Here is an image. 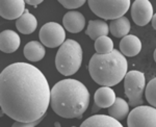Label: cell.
<instances>
[{
  "instance_id": "6da1fadb",
  "label": "cell",
  "mask_w": 156,
  "mask_h": 127,
  "mask_svg": "<svg viewBox=\"0 0 156 127\" xmlns=\"http://www.w3.org/2000/svg\"><path fill=\"white\" fill-rule=\"evenodd\" d=\"M51 100L48 80L37 67L15 63L0 75L1 110L18 122H34L44 118Z\"/></svg>"
},
{
  "instance_id": "7a4b0ae2",
  "label": "cell",
  "mask_w": 156,
  "mask_h": 127,
  "mask_svg": "<svg viewBox=\"0 0 156 127\" xmlns=\"http://www.w3.org/2000/svg\"><path fill=\"white\" fill-rule=\"evenodd\" d=\"M90 92L76 79L60 80L51 89L50 105L56 115L66 119H80L90 104Z\"/></svg>"
},
{
  "instance_id": "3957f363",
  "label": "cell",
  "mask_w": 156,
  "mask_h": 127,
  "mask_svg": "<svg viewBox=\"0 0 156 127\" xmlns=\"http://www.w3.org/2000/svg\"><path fill=\"white\" fill-rule=\"evenodd\" d=\"M128 63L119 50L108 54H94L89 63V72L95 82L102 87H114L127 74Z\"/></svg>"
},
{
  "instance_id": "277c9868",
  "label": "cell",
  "mask_w": 156,
  "mask_h": 127,
  "mask_svg": "<svg viewBox=\"0 0 156 127\" xmlns=\"http://www.w3.org/2000/svg\"><path fill=\"white\" fill-rule=\"evenodd\" d=\"M82 64V48L75 40H66L59 47L55 56V66L60 74L73 75L79 70Z\"/></svg>"
},
{
  "instance_id": "5b68a950",
  "label": "cell",
  "mask_w": 156,
  "mask_h": 127,
  "mask_svg": "<svg viewBox=\"0 0 156 127\" xmlns=\"http://www.w3.org/2000/svg\"><path fill=\"white\" fill-rule=\"evenodd\" d=\"M87 3L96 16L105 20L124 17L131 5L130 0H89Z\"/></svg>"
},
{
  "instance_id": "8992f818",
  "label": "cell",
  "mask_w": 156,
  "mask_h": 127,
  "mask_svg": "<svg viewBox=\"0 0 156 127\" xmlns=\"http://www.w3.org/2000/svg\"><path fill=\"white\" fill-rule=\"evenodd\" d=\"M146 88L144 73L140 71H129L124 78V90L129 105L136 107L143 104V93Z\"/></svg>"
},
{
  "instance_id": "52a82bcc",
  "label": "cell",
  "mask_w": 156,
  "mask_h": 127,
  "mask_svg": "<svg viewBox=\"0 0 156 127\" xmlns=\"http://www.w3.org/2000/svg\"><path fill=\"white\" fill-rule=\"evenodd\" d=\"M128 127H156V108L140 105L130 111L127 118Z\"/></svg>"
},
{
  "instance_id": "ba28073f",
  "label": "cell",
  "mask_w": 156,
  "mask_h": 127,
  "mask_svg": "<svg viewBox=\"0 0 156 127\" xmlns=\"http://www.w3.org/2000/svg\"><path fill=\"white\" fill-rule=\"evenodd\" d=\"M39 37L42 44L49 48L62 46L66 42L65 28L60 24L55 23V22H49L43 25L40 30Z\"/></svg>"
},
{
  "instance_id": "9c48e42d",
  "label": "cell",
  "mask_w": 156,
  "mask_h": 127,
  "mask_svg": "<svg viewBox=\"0 0 156 127\" xmlns=\"http://www.w3.org/2000/svg\"><path fill=\"white\" fill-rule=\"evenodd\" d=\"M153 6L148 0H135L131 5V17L135 24L138 26H145L152 21Z\"/></svg>"
},
{
  "instance_id": "30bf717a",
  "label": "cell",
  "mask_w": 156,
  "mask_h": 127,
  "mask_svg": "<svg viewBox=\"0 0 156 127\" xmlns=\"http://www.w3.org/2000/svg\"><path fill=\"white\" fill-rule=\"evenodd\" d=\"M24 0H1L0 1V15L6 20H18L25 13Z\"/></svg>"
},
{
  "instance_id": "8fae6325",
  "label": "cell",
  "mask_w": 156,
  "mask_h": 127,
  "mask_svg": "<svg viewBox=\"0 0 156 127\" xmlns=\"http://www.w3.org/2000/svg\"><path fill=\"white\" fill-rule=\"evenodd\" d=\"M62 24H64V28H66L69 32L77 34L84 28L85 18L79 12H68L62 18Z\"/></svg>"
},
{
  "instance_id": "7c38bea8",
  "label": "cell",
  "mask_w": 156,
  "mask_h": 127,
  "mask_svg": "<svg viewBox=\"0 0 156 127\" xmlns=\"http://www.w3.org/2000/svg\"><path fill=\"white\" fill-rule=\"evenodd\" d=\"M20 37L14 30H4L0 34V49L2 52L12 53L20 47Z\"/></svg>"
},
{
  "instance_id": "4fadbf2b",
  "label": "cell",
  "mask_w": 156,
  "mask_h": 127,
  "mask_svg": "<svg viewBox=\"0 0 156 127\" xmlns=\"http://www.w3.org/2000/svg\"><path fill=\"white\" fill-rule=\"evenodd\" d=\"M120 50L124 56H135L142 50V42L136 35L128 34L121 40Z\"/></svg>"
},
{
  "instance_id": "5bb4252c",
  "label": "cell",
  "mask_w": 156,
  "mask_h": 127,
  "mask_svg": "<svg viewBox=\"0 0 156 127\" xmlns=\"http://www.w3.org/2000/svg\"><path fill=\"white\" fill-rule=\"evenodd\" d=\"M80 127H124L120 121L106 115H94L83 121Z\"/></svg>"
},
{
  "instance_id": "9a60e30c",
  "label": "cell",
  "mask_w": 156,
  "mask_h": 127,
  "mask_svg": "<svg viewBox=\"0 0 156 127\" xmlns=\"http://www.w3.org/2000/svg\"><path fill=\"white\" fill-rule=\"evenodd\" d=\"M115 99L117 97L115 91L109 87H101L98 89L94 96L95 104L99 108H109L115 103Z\"/></svg>"
},
{
  "instance_id": "2e32d148",
  "label": "cell",
  "mask_w": 156,
  "mask_h": 127,
  "mask_svg": "<svg viewBox=\"0 0 156 127\" xmlns=\"http://www.w3.org/2000/svg\"><path fill=\"white\" fill-rule=\"evenodd\" d=\"M37 21L36 17L27 11L22 15L16 21V27L21 34H30L37 29Z\"/></svg>"
},
{
  "instance_id": "e0dca14e",
  "label": "cell",
  "mask_w": 156,
  "mask_h": 127,
  "mask_svg": "<svg viewBox=\"0 0 156 127\" xmlns=\"http://www.w3.org/2000/svg\"><path fill=\"white\" fill-rule=\"evenodd\" d=\"M45 48L42 43L31 41L24 47V56L30 62H40L45 56Z\"/></svg>"
},
{
  "instance_id": "ac0fdd59",
  "label": "cell",
  "mask_w": 156,
  "mask_h": 127,
  "mask_svg": "<svg viewBox=\"0 0 156 127\" xmlns=\"http://www.w3.org/2000/svg\"><path fill=\"white\" fill-rule=\"evenodd\" d=\"M109 32V26L102 20H90L87 28V34L92 40L96 41L101 37H105Z\"/></svg>"
},
{
  "instance_id": "d6986e66",
  "label": "cell",
  "mask_w": 156,
  "mask_h": 127,
  "mask_svg": "<svg viewBox=\"0 0 156 127\" xmlns=\"http://www.w3.org/2000/svg\"><path fill=\"white\" fill-rule=\"evenodd\" d=\"M130 21L126 17H121L119 19L112 20L109 24V31L115 38H124L130 31Z\"/></svg>"
},
{
  "instance_id": "ffe728a7",
  "label": "cell",
  "mask_w": 156,
  "mask_h": 127,
  "mask_svg": "<svg viewBox=\"0 0 156 127\" xmlns=\"http://www.w3.org/2000/svg\"><path fill=\"white\" fill-rule=\"evenodd\" d=\"M108 114L115 120H123L129 115V104L124 99L117 98L115 103L108 108Z\"/></svg>"
},
{
  "instance_id": "44dd1931",
  "label": "cell",
  "mask_w": 156,
  "mask_h": 127,
  "mask_svg": "<svg viewBox=\"0 0 156 127\" xmlns=\"http://www.w3.org/2000/svg\"><path fill=\"white\" fill-rule=\"evenodd\" d=\"M95 49L98 54H108L114 51V42L107 35L101 37L95 41Z\"/></svg>"
},
{
  "instance_id": "7402d4cb",
  "label": "cell",
  "mask_w": 156,
  "mask_h": 127,
  "mask_svg": "<svg viewBox=\"0 0 156 127\" xmlns=\"http://www.w3.org/2000/svg\"><path fill=\"white\" fill-rule=\"evenodd\" d=\"M145 94L148 102L156 108V77L148 82Z\"/></svg>"
},
{
  "instance_id": "603a6c76",
  "label": "cell",
  "mask_w": 156,
  "mask_h": 127,
  "mask_svg": "<svg viewBox=\"0 0 156 127\" xmlns=\"http://www.w3.org/2000/svg\"><path fill=\"white\" fill-rule=\"evenodd\" d=\"M59 3L68 9H74L83 5L85 0H59Z\"/></svg>"
},
{
  "instance_id": "cb8c5ba5",
  "label": "cell",
  "mask_w": 156,
  "mask_h": 127,
  "mask_svg": "<svg viewBox=\"0 0 156 127\" xmlns=\"http://www.w3.org/2000/svg\"><path fill=\"white\" fill-rule=\"evenodd\" d=\"M43 119H40L37 121H34V122H29V123H26V122H18V121H15V123L12 124V127H36L37 124L41 122Z\"/></svg>"
},
{
  "instance_id": "d4e9b609",
  "label": "cell",
  "mask_w": 156,
  "mask_h": 127,
  "mask_svg": "<svg viewBox=\"0 0 156 127\" xmlns=\"http://www.w3.org/2000/svg\"><path fill=\"white\" fill-rule=\"evenodd\" d=\"M42 2H43L42 0H26V1H25V3L29 4V5L37 6V5H39V4H41Z\"/></svg>"
},
{
  "instance_id": "484cf974",
  "label": "cell",
  "mask_w": 156,
  "mask_h": 127,
  "mask_svg": "<svg viewBox=\"0 0 156 127\" xmlns=\"http://www.w3.org/2000/svg\"><path fill=\"white\" fill-rule=\"evenodd\" d=\"M152 26H153V28L156 29V14H154V16H153L152 18Z\"/></svg>"
},
{
  "instance_id": "4316f807",
  "label": "cell",
  "mask_w": 156,
  "mask_h": 127,
  "mask_svg": "<svg viewBox=\"0 0 156 127\" xmlns=\"http://www.w3.org/2000/svg\"><path fill=\"white\" fill-rule=\"evenodd\" d=\"M54 126H55V127H62V125L59 124V122H55V123H54Z\"/></svg>"
},
{
  "instance_id": "83f0119b",
  "label": "cell",
  "mask_w": 156,
  "mask_h": 127,
  "mask_svg": "<svg viewBox=\"0 0 156 127\" xmlns=\"http://www.w3.org/2000/svg\"><path fill=\"white\" fill-rule=\"evenodd\" d=\"M153 56H154V60L156 62V49H155V51H154V55H153Z\"/></svg>"
},
{
  "instance_id": "f1b7e54d",
  "label": "cell",
  "mask_w": 156,
  "mask_h": 127,
  "mask_svg": "<svg viewBox=\"0 0 156 127\" xmlns=\"http://www.w3.org/2000/svg\"><path fill=\"white\" fill-rule=\"evenodd\" d=\"M72 127H76V126H72Z\"/></svg>"
}]
</instances>
